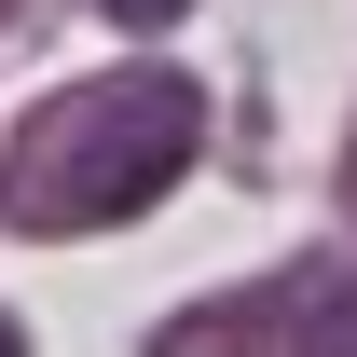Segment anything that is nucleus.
Here are the masks:
<instances>
[{
	"label": "nucleus",
	"mask_w": 357,
	"mask_h": 357,
	"mask_svg": "<svg viewBox=\"0 0 357 357\" xmlns=\"http://www.w3.org/2000/svg\"><path fill=\"white\" fill-rule=\"evenodd\" d=\"M192 137H206V96L178 83V69L83 83L69 110H42V137H28V151H14V178H0V220H28V234H96V220H137L151 192H178Z\"/></svg>",
	"instance_id": "f257e3e1"
},
{
	"label": "nucleus",
	"mask_w": 357,
	"mask_h": 357,
	"mask_svg": "<svg viewBox=\"0 0 357 357\" xmlns=\"http://www.w3.org/2000/svg\"><path fill=\"white\" fill-rule=\"evenodd\" d=\"M289 357H357V275H344V289H303V316H289Z\"/></svg>",
	"instance_id": "f03ea898"
},
{
	"label": "nucleus",
	"mask_w": 357,
	"mask_h": 357,
	"mask_svg": "<svg viewBox=\"0 0 357 357\" xmlns=\"http://www.w3.org/2000/svg\"><path fill=\"white\" fill-rule=\"evenodd\" d=\"M151 357H248V316H234V303H192L178 330H151Z\"/></svg>",
	"instance_id": "7ed1b4c3"
},
{
	"label": "nucleus",
	"mask_w": 357,
	"mask_h": 357,
	"mask_svg": "<svg viewBox=\"0 0 357 357\" xmlns=\"http://www.w3.org/2000/svg\"><path fill=\"white\" fill-rule=\"evenodd\" d=\"M192 0H110V28H178Z\"/></svg>",
	"instance_id": "20e7f679"
},
{
	"label": "nucleus",
	"mask_w": 357,
	"mask_h": 357,
	"mask_svg": "<svg viewBox=\"0 0 357 357\" xmlns=\"http://www.w3.org/2000/svg\"><path fill=\"white\" fill-rule=\"evenodd\" d=\"M0 357H28V344H14V330H0Z\"/></svg>",
	"instance_id": "39448f33"
}]
</instances>
